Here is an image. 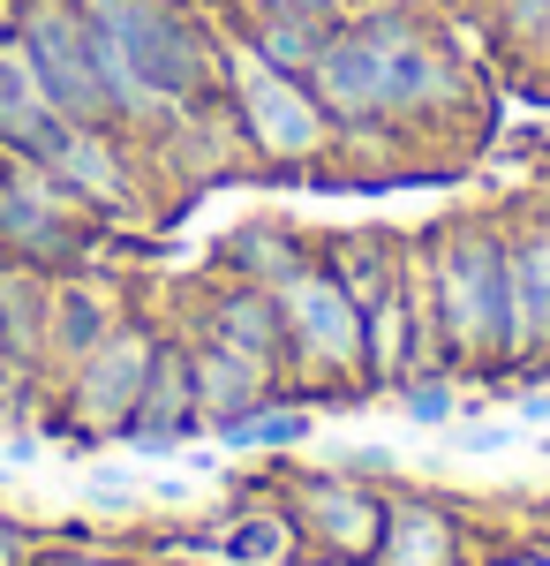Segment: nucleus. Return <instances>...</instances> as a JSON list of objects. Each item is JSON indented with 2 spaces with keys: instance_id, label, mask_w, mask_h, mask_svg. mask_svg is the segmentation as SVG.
Listing matches in <instances>:
<instances>
[{
  "instance_id": "obj_7",
  "label": "nucleus",
  "mask_w": 550,
  "mask_h": 566,
  "mask_svg": "<svg viewBox=\"0 0 550 566\" xmlns=\"http://www.w3.org/2000/svg\"><path fill=\"white\" fill-rule=\"evenodd\" d=\"M39 167L61 175V189L84 205L98 227L114 219H151L159 212V175H151V151L128 129H91V122H68L61 144L45 151Z\"/></svg>"
},
{
  "instance_id": "obj_21",
  "label": "nucleus",
  "mask_w": 550,
  "mask_h": 566,
  "mask_svg": "<svg viewBox=\"0 0 550 566\" xmlns=\"http://www.w3.org/2000/svg\"><path fill=\"white\" fill-rule=\"evenodd\" d=\"M309 431H317V408L295 400V392H272V400H256L242 416L212 423V438L226 453H295V446H309Z\"/></svg>"
},
{
  "instance_id": "obj_22",
  "label": "nucleus",
  "mask_w": 550,
  "mask_h": 566,
  "mask_svg": "<svg viewBox=\"0 0 550 566\" xmlns=\"http://www.w3.org/2000/svg\"><path fill=\"white\" fill-rule=\"evenodd\" d=\"M392 400H400V416H408L415 431H445V423L461 416L467 392H461V378H453V370H415V378L392 392Z\"/></svg>"
},
{
  "instance_id": "obj_16",
  "label": "nucleus",
  "mask_w": 550,
  "mask_h": 566,
  "mask_svg": "<svg viewBox=\"0 0 550 566\" xmlns=\"http://www.w3.org/2000/svg\"><path fill=\"white\" fill-rule=\"evenodd\" d=\"M181 340H189V378H197V408H204V423H226V416H242V408H256V400L287 392V378H279L272 363H256V355L219 348V340L189 333V325H181Z\"/></svg>"
},
{
  "instance_id": "obj_19",
  "label": "nucleus",
  "mask_w": 550,
  "mask_h": 566,
  "mask_svg": "<svg viewBox=\"0 0 550 566\" xmlns=\"http://www.w3.org/2000/svg\"><path fill=\"white\" fill-rule=\"evenodd\" d=\"M325 15H302V8H279V0H264V8H242L234 23H226V39L256 53V61H272V69H287V76H309V61H317V45H325Z\"/></svg>"
},
{
  "instance_id": "obj_1",
  "label": "nucleus",
  "mask_w": 550,
  "mask_h": 566,
  "mask_svg": "<svg viewBox=\"0 0 550 566\" xmlns=\"http://www.w3.org/2000/svg\"><path fill=\"white\" fill-rule=\"evenodd\" d=\"M309 91L325 98L339 129H400L415 144L483 106L467 53L408 0L347 8L309 61Z\"/></svg>"
},
{
  "instance_id": "obj_4",
  "label": "nucleus",
  "mask_w": 550,
  "mask_h": 566,
  "mask_svg": "<svg viewBox=\"0 0 550 566\" xmlns=\"http://www.w3.org/2000/svg\"><path fill=\"white\" fill-rule=\"evenodd\" d=\"M219 114L242 144V167H264V175H309V167H332L339 151V122L309 91V76H287V69L242 53L234 39H226Z\"/></svg>"
},
{
  "instance_id": "obj_17",
  "label": "nucleus",
  "mask_w": 550,
  "mask_h": 566,
  "mask_svg": "<svg viewBox=\"0 0 550 566\" xmlns=\"http://www.w3.org/2000/svg\"><path fill=\"white\" fill-rule=\"evenodd\" d=\"M45 295H53V272L0 258V363L31 378H45Z\"/></svg>"
},
{
  "instance_id": "obj_11",
  "label": "nucleus",
  "mask_w": 550,
  "mask_h": 566,
  "mask_svg": "<svg viewBox=\"0 0 550 566\" xmlns=\"http://www.w3.org/2000/svg\"><path fill=\"white\" fill-rule=\"evenodd\" d=\"M189 333H204V340H219V348H234V355H256V363H272V370L287 378L279 303H272V287H256V280L212 272V280L197 287V303H189Z\"/></svg>"
},
{
  "instance_id": "obj_20",
  "label": "nucleus",
  "mask_w": 550,
  "mask_h": 566,
  "mask_svg": "<svg viewBox=\"0 0 550 566\" xmlns=\"http://www.w3.org/2000/svg\"><path fill=\"white\" fill-rule=\"evenodd\" d=\"M317 250V234H302V227H279V219H250V227H234L226 242H219V272H234V280H256V287H279L302 258Z\"/></svg>"
},
{
  "instance_id": "obj_27",
  "label": "nucleus",
  "mask_w": 550,
  "mask_h": 566,
  "mask_svg": "<svg viewBox=\"0 0 550 566\" xmlns=\"http://www.w3.org/2000/svg\"><path fill=\"white\" fill-rule=\"evenodd\" d=\"M31 453H39V438H31V431H8V438H0V461H31Z\"/></svg>"
},
{
  "instance_id": "obj_9",
  "label": "nucleus",
  "mask_w": 550,
  "mask_h": 566,
  "mask_svg": "<svg viewBox=\"0 0 550 566\" xmlns=\"http://www.w3.org/2000/svg\"><path fill=\"white\" fill-rule=\"evenodd\" d=\"M384 499L392 491L362 483L355 469H295V476H279V506L295 514L302 552L347 559V566H370V552L384 536Z\"/></svg>"
},
{
  "instance_id": "obj_3",
  "label": "nucleus",
  "mask_w": 550,
  "mask_h": 566,
  "mask_svg": "<svg viewBox=\"0 0 550 566\" xmlns=\"http://www.w3.org/2000/svg\"><path fill=\"white\" fill-rule=\"evenodd\" d=\"M430 280V340L453 378H506V212H461L415 234Z\"/></svg>"
},
{
  "instance_id": "obj_8",
  "label": "nucleus",
  "mask_w": 550,
  "mask_h": 566,
  "mask_svg": "<svg viewBox=\"0 0 550 566\" xmlns=\"http://www.w3.org/2000/svg\"><path fill=\"white\" fill-rule=\"evenodd\" d=\"M15 39L39 61V84H45V98H53L61 122L114 129V106H106V84H98V53H91L84 0H15Z\"/></svg>"
},
{
  "instance_id": "obj_14",
  "label": "nucleus",
  "mask_w": 550,
  "mask_h": 566,
  "mask_svg": "<svg viewBox=\"0 0 550 566\" xmlns=\"http://www.w3.org/2000/svg\"><path fill=\"white\" fill-rule=\"evenodd\" d=\"M173 544H181V552H204V559H219V566H287L302 552V528L279 499H250V506H234L226 522L197 528V536H173Z\"/></svg>"
},
{
  "instance_id": "obj_10",
  "label": "nucleus",
  "mask_w": 550,
  "mask_h": 566,
  "mask_svg": "<svg viewBox=\"0 0 550 566\" xmlns=\"http://www.w3.org/2000/svg\"><path fill=\"white\" fill-rule=\"evenodd\" d=\"M197 438H212V423H204V408H197L189 340L167 333V340H159V363H151V378H144V392H136V416H128L121 446H128V453H189Z\"/></svg>"
},
{
  "instance_id": "obj_15",
  "label": "nucleus",
  "mask_w": 550,
  "mask_h": 566,
  "mask_svg": "<svg viewBox=\"0 0 550 566\" xmlns=\"http://www.w3.org/2000/svg\"><path fill=\"white\" fill-rule=\"evenodd\" d=\"M121 295L114 287H98V280H76V272H53V295H45V392L53 378L68 370V363H84L91 340L121 317Z\"/></svg>"
},
{
  "instance_id": "obj_26",
  "label": "nucleus",
  "mask_w": 550,
  "mask_h": 566,
  "mask_svg": "<svg viewBox=\"0 0 550 566\" xmlns=\"http://www.w3.org/2000/svg\"><path fill=\"white\" fill-rule=\"evenodd\" d=\"M91 491H98V506H136V483H128V476H106V469L91 476Z\"/></svg>"
},
{
  "instance_id": "obj_25",
  "label": "nucleus",
  "mask_w": 550,
  "mask_h": 566,
  "mask_svg": "<svg viewBox=\"0 0 550 566\" xmlns=\"http://www.w3.org/2000/svg\"><path fill=\"white\" fill-rule=\"evenodd\" d=\"M453 446H461V453H506L512 423H467V431H453Z\"/></svg>"
},
{
  "instance_id": "obj_24",
  "label": "nucleus",
  "mask_w": 550,
  "mask_h": 566,
  "mask_svg": "<svg viewBox=\"0 0 550 566\" xmlns=\"http://www.w3.org/2000/svg\"><path fill=\"white\" fill-rule=\"evenodd\" d=\"M512 408H520V423L550 431V378H528V386H512Z\"/></svg>"
},
{
  "instance_id": "obj_12",
  "label": "nucleus",
  "mask_w": 550,
  "mask_h": 566,
  "mask_svg": "<svg viewBox=\"0 0 550 566\" xmlns=\"http://www.w3.org/2000/svg\"><path fill=\"white\" fill-rule=\"evenodd\" d=\"M370 566H467V522L437 491H392Z\"/></svg>"
},
{
  "instance_id": "obj_13",
  "label": "nucleus",
  "mask_w": 550,
  "mask_h": 566,
  "mask_svg": "<svg viewBox=\"0 0 550 566\" xmlns=\"http://www.w3.org/2000/svg\"><path fill=\"white\" fill-rule=\"evenodd\" d=\"M61 114H53V98L39 84V61L23 53L15 39V23L0 31V159H45L53 144H61Z\"/></svg>"
},
{
  "instance_id": "obj_2",
  "label": "nucleus",
  "mask_w": 550,
  "mask_h": 566,
  "mask_svg": "<svg viewBox=\"0 0 550 566\" xmlns=\"http://www.w3.org/2000/svg\"><path fill=\"white\" fill-rule=\"evenodd\" d=\"M84 23L114 129H128L136 144H151L189 106H219L226 31L197 0H84Z\"/></svg>"
},
{
  "instance_id": "obj_28",
  "label": "nucleus",
  "mask_w": 550,
  "mask_h": 566,
  "mask_svg": "<svg viewBox=\"0 0 550 566\" xmlns=\"http://www.w3.org/2000/svg\"><path fill=\"white\" fill-rule=\"evenodd\" d=\"M543 453H550V438H543Z\"/></svg>"
},
{
  "instance_id": "obj_18",
  "label": "nucleus",
  "mask_w": 550,
  "mask_h": 566,
  "mask_svg": "<svg viewBox=\"0 0 550 566\" xmlns=\"http://www.w3.org/2000/svg\"><path fill=\"white\" fill-rule=\"evenodd\" d=\"M317 258L347 287V303L370 310L400 280V258H408V234H384V227H347V234H317Z\"/></svg>"
},
{
  "instance_id": "obj_23",
  "label": "nucleus",
  "mask_w": 550,
  "mask_h": 566,
  "mask_svg": "<svg viewBox=\"0 0 550 566\" xmlns=\"http://www.w3.org/2000/svg\"><path fill=\"white\" fill-rule=\"evenodd\" d=\"M39 552H45V544L31 536V528L15 522V514H0V566H31Z\"/></svg>"
},
{
  "instance_id": "obj_5",
  "label": "nucleus",
  "mask_w": 550,
  "mask_h": 566,
  "mask_svg": "<svg viewBox=\"0 0 550 566\" xmlns=\"http://www.w3.org/2000/svg\"><path fill=\"white\" fill-rule=\"evenodd\" d=\"M159 340H167V325L128 303L121 317L91 340L84 363H68V370L53 378V392H45V400H53L45 438H68V446H121L128 416H136V392H144L151 363H159Z\"/></svg>"
},
{
  "instance_id": "obj_6",
  "label": "nucleus",
  "mask_w": 550,
  "mask_h": 566,
  "mask_svg": "<svg viewBox=\"0 0 550 566\" xmlns=\"http://www.w3.org/2000/svg\"><path fill=\"white\" fill-rule=\"evenodd\" d=\"M98 242V219L61 189L39 159H0V258H23L39 272H76Z\"/></svg>"
}]
</instances>
